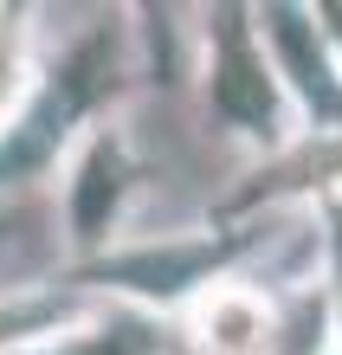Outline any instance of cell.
Here are the masks:
<instances>
[{
	"mask_svg": "<svg viewBox=\"0 0 342 355\" xmlns=\"http://www.w3.org/2000/svg\"><path fill=\"white\" fill-rule=\"evenodd\" d=\"M213 97H220V110L226 116H239V123H265L271 116V91H265V78L259 65L232 46L226 52V65H220V85H213Z\"/></svg>",
	"mask_w": 342,
	"mask_h": 355,
	"instance_id": "6da1fadb",
	"label": "cell"
},
{
	"mask_svg": "<svg viewBox=\"0 0 342 355\" xmlns=\"http://www.w3.org/2000/svg\"><path fill=\"white\" fill-rule=\"evenodd\" d=\"M78 355H142V336L123 329V343H91V349H78Z\"/></svg>",
	"mask_w": 342,
	"mask_h": 355,
	"instance_id": "277c9868",
	"label": "cell"
},
{
	"mask_svg": "<svg viewBox=\"0 0 342 355\" xmlns=\"http://www.w3.org/2000/svg\"><path fill=\"white\" fill-rule=\"evenodd\" d=\"M110 200H117V162H110V149H97L78 181V233H97L110 220Z\"/></svg>",
	"mask_w": 342,
	"mask_h": 355,
	"instance_id": "7a4b0ae2",
	"label": "cell"
},
{
	"mask_svg": "<svg viewBox=\"0 0 342 355\" xmlns=\"http://www.w3.org/2000/svg\"><path fill=\"white\" fill-rule=\"evenodd\" d=\"M194 271V252H175V259H136L123 265V278H148V291H175V278Z\"/></svg>",
	"mask_w": 342,
	"mask_h": 355,
	"instance_id": "3957f363",
	"label": "cell"
}]
</instances>
